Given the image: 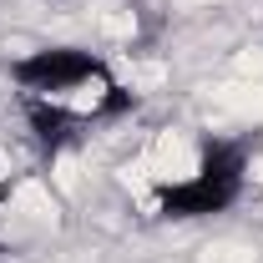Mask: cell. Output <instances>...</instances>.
<instances>
[{"instance_id": "3", "label": "cell", "mask_w": 263, "mask_h": 263, "mask_svg": "<svg viewBox=\"0 0 263 263\" xmlns=\"http://www.w3.org/2000/svg\"><path fill=\"white\" fill-rule=\"evenodd\" d=\"M0 208H5V187H0Z\"/></svg>"}, {"instance_id": "2", "label": "cell", "mask_w": 263, "mask_h": 263, "mask_svg": "<svg viewBox=\"0 0 263 263\" xmlns=\"http://www.w3.org/2000/svg\"><path fill=\"white\" fill-rule=\"evenodd\" d=\"M248 187V147L243 142H208L193 172L157 182L152 213L157 218H213L228 213Z\"/></svg>"}, {"instance_id": "1", "label": "cell", "mask_w": 263, "mask_h": 263, "mask_svg": "<svg viewBox=\"0 0 263 263\" xmlns=\"http://www.w3.org/2000/svg\"><path fill=\"white\" fill-rule=\"evenodd\" d=\"M26 111H46L66 127L111 122L132 111V91L111 76V66L81 46H46L10 66Z\"/></svg>"}]
</instances>
